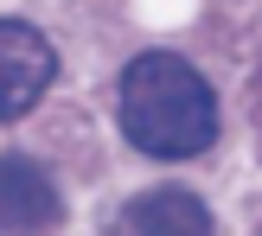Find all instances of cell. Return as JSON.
<instances>
[{
  "label": "cell",
  "instance_id": "3957f363",
  "mask_svg": "<svg viewBox=\"0 0 262 236\" xmlns=\"http://www.w3.org/2000/svg\"><path fill=\"white\" fill-rule=\"evenodd\" d=\"M51 224H58V185H51V173L19 160V153H7L0 160V230L7 236H38Z\"/></svg>",
  "mask_w": 262,
  "mask_h": 236
},
{
  "label": "cell",
  "instance_id": "6da1fadb",
  "mask_svg": "<svg viewBox=\"0 0 262 236\" xmlns=\"http://www.w3.org/2000/svg\"><path fill=\"white\" fill-rule=\"evenodd\" d=\"M122 128L154 160H192L217 134V96L186 58L147 51L122 70Z\"/></svg>",
  "mask_w": 262,
  "mask_h": 236
},
{
  "label": "cell",
  "instance_id": "7a4b0ae2",
  "mask_svg": "<svg viewBox=\"0 0 262 236\" xmlns=\"http://www.w3.org/2000/svg\"><path fill=\"white\" fill-rule=\"evenodd\" d=\"M51 77H58V58H51L45 32H32L26 19H0V122L26 115Z\"/></svg>",
  "mask_w": 262,
  "mask_h": 236
},
{
  "label": "cell",
  "instance_id": "277c9868",
  "mask_svg": "<svg viewBox=\"0 0 262 236\" xmlns=\"http://www.w3.org/2000/svg\"><path fill=\"white\" fill-rule=\"evenodd\" d=\"M122 236H211V211L186 185H160L122 211Z\"/></svg>",
  "mask_w": 262,
  "mask_h": 236
}]
</instances>
